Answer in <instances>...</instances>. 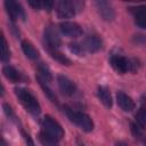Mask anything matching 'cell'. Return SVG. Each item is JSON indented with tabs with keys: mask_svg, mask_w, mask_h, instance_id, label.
I'll use <instances>...</instances> for the list:
<instances>
[{
	"mask_svg": "<svg viewBox=\"0 0 146 146\" xmlns=\"http://www.w3.org/2000/svg\"><path fill=\"white\" fill-rule=\"evenodd\" d=\"M15 94L21 102V104L24 106V108L33 116H38L41 113V106L36 99V97L27 89L25 88H16Z\"/></svg>",
	"mask_w": 146,
	"mask_h": 146,
	"instance_id": "1",
	"label": "cell"
},
{
	"mask_svg": "<svg viewBox=\"0 0 146 146\" xmlns=\"http://www.w3.org/2000/svg\"><path fill=\"white\" fill-rule=\"evenodd\" d=\"M64 111H65V114L67 115V117L70 119V121L73 122L74 124H76L83 131L90 132L94 130V127H95L94 121L88 114H86L83 112L75 111L68 106H64Z\"/></svg>",
	"mask_w": 146,
	"mask_h": 146,
	"instance_id": "2",
	"label": "cell"
},
{
	"mask_svg": "<svg viewBox=\"0 0 146 146\" xmlns=\"http://www.w3.org/2000/svg\"><path fill=\"white\" fill-rule=\"evenodd\" d=\"M110 63L112 67L120 74H124L127 72H136L138 66L135 59H129L121 55H112Z\"/></svg>",
	"mask_w": 146,
	"mask_h": 146,
	"instance_id": "3",
	"label": "cell"
},
{
	"mask_svg": "<svg viewBox=\"0 0 146 146\" xmlns=\"http://www.w3.org/2000/svg\"><path fill=\"white\" fill-rule=\"evenodd\" d=\"M82 7H83V2L81 1H67V0L58 1L56 5L57 16L59 18H71L75 15V11L82 9Z\"/></svg>",
	"mask_w": 146,
	"mask_h": 146,
	"instance_id": "4",
	"label": "cell"
},
{
	"mask_svg": "<svg viewBox=\"0 0 146 146\" xmlns=\"http://www.w3.org/2000/svg\"><path fill=\"white\" fill-rule=\"evenodd\" d=\"M41 128H42L43 132H46L47 135L56 138L57 140H60L64 137V130H63L62 125L56 120H54L51 116H49V115H46L42 119Z\"/></svg>",
	"mask_w": 146,
	"mask_h": 146,
	"instance_id": "5",
	"label": "cell"
},
{
	"mask_svg": "<svg viewBox=\"0 0 146 146\" xmlns=\"http://www.w3.org/2000/svg\"><path fill=\"white\" fill-rule=\"evenodd\" d=\"M43 43H44V47L47 48L48 51L58 50L59 49V46H60L62 41H60V36H59L57 30L55 29V26L49 25V26H47L44 29Z\"/></svg>",
	"mask_w": 146,
	"mask_h": 146,
	"instance_id": "6",
	"label": "cell"
},
{
	"mask_svg": "<svg viewBox=\"0 0 146 146\" xmlns=\"http://www.w3.org/2000/svg\"><path fill=\"white\" fill-rule=\"evenodd\" d=\"M5 7L6 10L11 19V22H15L18 18H22L23 21L25 19V11L23 9V7L21 6V3L13 1V0H7L5 1Z\"/></svg>",
	"mask_w": 146,
	"mask_h": 146,
	"instance_id": "7",
	"label": "cell"
},
{
	"mask_svg": "<svg viewBox=\"0 0 146 146\" xmlns=\"http://www.w3.org/2000/svg\"><path fill=\"white\" fill-rule=\"evenodd\" d=\"M59 31L68 38H78L83 33L82 27L75 22H62L59 24Z\"/></svg>",
	"mask_w": 146,
	"mask_h": 146,
	"instance_id": "8",
	"label": "cell"
},
{
	"mask_svg": "<svg viewBox=\"0 0 146 146\" xmlns=\"http://www.w3.org/2000/svg\"><path fill=\"white\" fill-rule=\"evenodd\" d=\"M96 8H97V11L98 14L100 15V17L106 21V22H111L114 19L115 17V11L112 7V5L107 1H96Z\"/></svg>",
	"mask_w": 146,
	"mask_h": 146,
	"instance_id": "9",
	"label": "cell"
},
{
	"mask_svg": "<svg viewBox=\"0 0 146 146\" xmlns=\"http://www.w3.org/2000/svg\"><path fill=\"white\" fill-rule=\"evenodd\" d=\"M57 83H58L59 90L65 96H73L76 92L75 83L65 75H58L57 76Z\"/></svg>",
	"mask_w": 146,
	"mask_h": 146,
	"instance_id": "10",
	"label": "cell"
},
{
	"mask_svg": "<svg viewBox=\"0 0 146 146\" xmlns=\"http://www.w3.org/2000/svg\"><path fill=\"white\" fill-rule=\"evenodd\" d=\"M2 73L3 75L11 81L13 83H18V82H24V81H29V79H26L18 70H16L14 66L11 65H6L2 68Z\"/></svg>",
	"mask_w": 146,
	"mask_h": 146,
	"instance_id": "11",
	"label": "cell"
},
{
	"mask_svg": "<svg viewBox=\"0 0 146 146\" xmlns=\"http://www.w3.org/2000/svg\"><path fill=\"white\" fill-rule=\"evenodd\" d=\"M116 102H117V105L121 107V110H123L124 112H131L132 110H135L136 104L133 99L127 94H124L123 91H119L116 94Z\"/></svg>",
	"mask_w": 146,
	"mask_h": 146,
	"instance_id": "12",
	"label": "cell"
},
{
	"mask_svg": "<svg viewBox=\"0 0 146 146\" xmlns=\"http://www.w3.org/2000/svg\"><path fill=\"white\" fill-rule=\"evenodd\" d=\"M82 44H83L86 51H88V52H97L102 48L103 42H102V40H100V38L98 35L90 34L84 39Z\"/></svg>",
	"mask_w": 146,
	"mask_h": 146,
	"instance_id": "13",
	"label": "cell"
},
{
	"mask_svg": "<svg viewBox=\"0 0 146 146\" xmlns=\"http://www.w3.org/2000/svg\"><path fill=\"white\" fill-rule=\"evenodd\" d=\"M131 11H132V14L135 16L136 24L139 27L146 30V5L135 7V8L131 9Z\"/></svg>",
	"mask_w": 146,
	"mask_h": 146,
	"instance_id": "14",
	"label": "cell"
},
{
	"mask_svg": "<svg viewBox=\"0 0 146 146\" xmlns=\"http://www.w3.org/2000/svg\"><path fill=\"white\" fill-rule=\"evenodd\" d=\"M97 96L99 98V100L106 106V107H112L113 105V99H112V95L108 90L107 87H104V86H100L98 87L97 89Z\"/></svg>",
	"mask_w": 146,
	"mask_h": 146,
	"instance_id": "15",
	"label": "cell"
},
{
	"mask_svg": "<svg viewBox=\"0 0 146 146\" xmlns=\"http://www.w3.org/2000/svg\"><path fill=\"white\" fill-rule=\"evenodd\" d=\"M22 49L27 58H30L32 60H35L39 58V51L35 49V47L30 41H27V40L22 41Z\"/></svg>",
	"mask_w": 146,
	"mask_h": 146,
	"instance_id": "16",
	"label": "cell"
},
{
	"mask_svg": "<svg viewBox=\"0 0 146 146\" xmlns=\"http://www.w3.org/2000/svg\"><path fill=\"white\" fill-rule=\"evenodd\" d=\"M36 80H38V82H39V84H40V87L42 88V90H43V92L46 94V96L54 103V104H57L58 103V100H57V97H56V95H55V92L52 91V89L48 86V82H46V81H43L42 79H40L39 76H36Z\"/></svg>",
	"mask_w": 146,
	"mask_h": 146,
	"instance_id": "17",
	"label": "cell"
},
{
	"mask_svg": "<svg viewBox=\"0 0 146 146\" xmlns=\"http://www.w3.org/2000/svg\"><path fill=\"white\" fill-rule=\"evenodd\" d=\"M36 76H39L40 79H42L43 81H46L48 83L52 80V74H51L49 67L43 63H40L38 65V75Z\"/></svg>",
	"mask_w": 146,
	"mask_h": 146,
	"instance_id": "18",
	"label": "cell"
},
{
	"mask_svg": "<svg viewBox=\"0 0 146 146\" xmlns=\"http://www.w3.org/2000/svg\"><path fill=\"white\" fill-rule=\"evenodd\" d=\"M39 140H40V143H41L43 146H59V144H58L59 140H57L56 138H54V137L47 135V133L43 132L42 130H41V132L39 133Z\"/></svg>",
	"mask_w": 146,
	"mask_h": 146,
	"instance_id": "19",
	"label": "cell"
},
{
	"mask_svg": "<svg viewBox=\"0 0 146 146\" xmlns=\"http://www.w3.org/2000/svg\"><path fill=\"white\" fill-rule=\"evenodd\" d=\"M9 59H10L9 46H8L6 38L3 35H1V60L3 63H7V62H9Z\"/></svg>",
	"mask_w": 146,
	"mask_h": 146,
	"instance_id": "20",
	"label": "cell"
},
{
	"mask_svg": "<svg viewBox=\"0 0 146 146\" xmlns=\"http://www.w3.org/2000/svg\"><path fill=\"white\" fill-rule=\"evenodd\" d=\"M49 54H50V56H51L55 60H57L58 63H60V64H63V65H71V64H72L71 59L67 58L64 54H62L59 50H51V51H49Z\"/></svg>",
	"mask_w": 146,
	"mask_h": 146,
	"instance_id": "21",
	"label": "cell"
},
{
	"mask_svg": "<svg viewBox=\"0 0 146 146\" xmlns=\"http://www.w3.org/2000/svg\"><path fill=\"white\" fill-rule=\"evenodd\" d=\"M135 117H136L137 124H138L140 128H145V127H146V107H145V106H141V107L138 110V112L136 113Z\"/></svg>",
	"mask_w": 146,
	"mask_h": 146,
	"instance_id": "22",
	"label": "cell"
},
{
	"mask_svg": "<svg viewBox=\"0 0 146 146\" xmlns=\"http://www.w3.org/2000/svg\"><path fill=\"white\" fill-rule=\"evenodd\" d=\"M68 49L76 56H84V52H86V49L83 47L82 43H79V42H71L68 44Z\"/></svg>",
	"mask_w": 146,
	"mask_h": 146,
	"instance_id": "23",
	"label": "cell"
},
{
	"mask_svg": "<svg viewBox=\"0 0 146 146\" xmlns=\"http://www.w3.org/2000/svg\"><path fill=\"white\" fill-rule=\"evenodd\" d=\"M2 108H3V112H5V114L7 115V117H8V119H10L11 121H15V120H16V115H15V113H14L13 108H11L8 104L3 103V104H2Z\"/></svg>",
	"mask_w": 146,
	"mask_h": 146,
	"instance_id": "24",
	"label": "cell"
},
{
	"mask_svg": "<svg viewBox=\"0 0 146 146\" xmlns=\"http://www.w3.org/2000/svg\"><path fill=\"white\" fill-rule=\"evenodd\" d=\"M141 129L143 128H140L137 123H131V131H132V133H133V136L136 137V138H141L143 137V131H141Z\"/></svg>",
	"mask_w": 146,
	"mask_h": 146,
	"instance_id": "25",
	"label": "cell"
},
{
	"mask_svg": "<svg viewBox=\"0 0 146 146\" xmlns=\"http://www.w3.org/2000/svg\"><path fill=\"white\" fill-rule=\"evenodd\" d=\"M21 132H22V136H23V138H24V140H25V143H26V146H35L33 139L31 138V136H30L26 131H24V130L22 129Z\"/></svg>",
	"mask_w": 146,
	"mask_h": 146,
	"instance_id": "26",
	"label": "cell"
},
{
	"mask_svg": "<svg viewBox=\"0 0 146 146\" xmlns=\"http://www.w3.org/2000/svg\"><path fill=\"white\" fill-rule=\"evenodd\" d=\"M29 5L33 8V9H43V1L40 0H31L29 1Z\"/></svg>",
	"mask_w": 146,
	"mask_h": 146,
	"instance_id": "27",
	"label": "cell"
},
{
	"mask_svg": "<svg viewBox=\"0 0 146 146\" xmlns=\"http://www.w3.org/2000/svg\"><path fill=\"white\" fill-rule=\"evenodd\" d=\"M116 146H129L127 143H124V141H117L116 143Z\"/></svg>",
	"mask_w": 146,
	"mask_h": 146,
	"instance_id": "28",
	"label": "cell"
},
{
	"mask_svg": "<svg viewBox=\"0 0 146 146\" xmlns=\"http://www.w3.org/2000/svg\"><path fill=\"white\" fill-rule=\"evenodd\" d=\"M145 146H146V140H145Z\"/></svg>",
	"mask_w": 146,
	"mask_h": 146,
	"instance_id": "29",
	"label": "cell"
}]
</instances>
